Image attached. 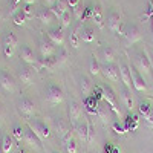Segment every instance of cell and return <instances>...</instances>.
I'll return each instance as SVG.
<instances>
[{
  "instance_id": "cell-1",
  "label": "cell",
  "mask_w": 153,
  "mask_h": 153,
  "mask_svg": "<svg viewBox=\"0 0 153 153\" xmlns=\"http://www.w3.org/2000/svg\"><path fill=\"white\" fill-rule=\"evenodd\" d=\"M101 95H103V101H106V103L109 104L110 110L117 115V118H118V120H123V110L120 109L118 101H117V97H115V94H113L112 89L107 87V86H103V87H101Z\"/></svg>"
},
{
  "instance_id": "cell-2",
  "label": "cell",
  "mask_w": 153,
  "mask_h": 153,
  "mask_svg": "<svg viewBox=\"0 0 153 153\" xmlns=\"http://www.w3.org/2000/svg\"><path fill=\"white\" fill-rule=\"evenodd\" d=\"M63 100H65V94H63L61 87H58L54 83H51L46 89V101L52 106H57V104L63 103Z\"/></svg>"
},
{
  "instance_id": "cell-3",
  "label": "cell",
  "mask_w": 153,
  "mask_h": 153,
  "mask_svg": "<svg viewBox=\"0 0 153 153\" xmlns=\"http://www.w3.org/2000/svg\"><path fill=\"white\" fill-rule=\"evenodd\" d=\"M19 46V40H17V37L12 34V32H6V35L3 37V54L6 58H11L12 55H14L16 52V49Z\"/></svg>"
},
{
  "instance_id": "cell-4",
  "label": "cell",
  "mask_w": 153,
  "mask_h": 153,
  "mask_svg": "<svg viewBox=\"0 0 153 153\" xmlns=\"http://www.w3.org/2000/svg\"><path fill=\"white\" fill-rule=\"evenodd\" d=\"M29 127L32 129V132L40 138V139H48L51 136V130H49V127L46 126V123H43L42 120H29Z\"/></svg>"
},
{
  "instance_id": "cell-5",
  "label": "cell",
  "mask_w": 153,
  "mask_h": 153,
  "mask_svg": "<svg viewBox=\"0 0 153 153\" xmlns=\"http://www.w3.org/2000/svg\"><path fill=\"white\" fill-rule=\"evenodd\" d=\"M54 129L55 132L60 135V139H61V143L63 144H68L69 141H72V136H71V129L68 127V124L63 121V120H54Z\"/></svg>"
},
{
  "instance_id": "cell-6",
  "label": "cell",
  "mask_w": 153,
  "mask_h": 153,
  "mask_svg": "<svg viewBox=\"0 0 153 153\" xmlns=\"http://www.w3.org/2000/svg\"><path fill=\"white\" fill-rule=\"evenodd\" d=\"M17 106H19V110H20V113L23 115L25 120H26V121L32 120L34 112H35V106H34V103H32L29 98H26V97L20 98V101H19Z\"/></svg>"
},
{
  "instance_id": "cell-7",
  "label": "cell",
  "mask_w": 153,
  "mask_h": 153,
  "mask_svg": "<svg viewBox=\"0 0 153 153\" xmlns=\"http://www.w3.org/2000/svg\"><path fill=\"white\" fill-rule=\"evenodd\" d=\"M101 74L104 75V78L112 83H118L120 81V68H117L113 63H104L101 66Z\"/></svg>"
},
{
  "instance_id": "cell-8",
  "label": "cell",
  "mask_w": 153,
  "mask_h": 153,
  "mask_svg": "<svg viewBox=\"0 0 153 153\" xmlns=\"http://www.w3.org/2000/svg\"><path fill=\"white\" fill-rule=\"evenodd\" d=\"M123 37H124L126 46H130V45H135L136 42L141 40V31H139L138 26L132 25V26H127V28H126Z\"/></svg>"
},
{
  "instance_id": "cell-9",
  "label": "cell",
  "mask_w": 153,
  "mask_h": 153,
  "mask_svg": "<svg viewBox=\"0 0 153 153\" xmlns=\"http://www.w3.org/2000/svg\"><path fill=\"white\" fill-rule=\"evenodd\" d=\"M38 51H40L42 58H51L55 55V45L49 40V38H40L38 42Z\"/></svg>"
},
{
  "instance_id": "cell-10",
  "label": "cell",
  "mask_w": 153,
  "mask_h": 153,
  "mask_svg": "<svg viewBox=\"0 0 153 153\" xmlns=\"http://www.w3.org/2000/svg\"><path fill=\"white\" fill-rule=\"evenodd\" d=\"M112 110L109 107V104L106 103V101H100L98 103V109H97V117L98 120H101V123H103L104 126H109L110 121H112Z\"/></svg>"
},
{
  "instance_id": "cell-11",
  "label": "cell",
  "mask_w": 153,
  "mask_h": 153,
  "mask_svg": "<svg viewBox=\"0 0 153 153\" xmlns=\"http://www.w3.org/2000/svg\"><path fill=\"white\" fill-rule=\"evenodd\" d=\"M107 28L115 32V34H124V31L121 29L123 28V22H121V16L118 14V12H115L112 11L110 14H109V19H107Z\"/></svg>"
},
{
  "instance_id": "cell-12",
  "label": "cell",
  "mask_w": 153,
  "mask_h": 153,
  "mask_svg": "<svg viewBox=\"0 0 153 153\" xmlns=\"http://www.w3.org/2000/svg\"><path fill=\"white\" fill-rule=\"evenodd\" d=\"M120 80L124 84V87H127V89L133 87V84H132V69L126 61L120 63Z\"/></svg>"
},
{
  "instance_id": "cell-13",
  "label": "cell",
  "mask_w": 153,
  "mask_h": 153,
  "mask_svg": "<svg viewBox=\"0 0 153 153\" xmlns=\"http://www.w3.org/2000/svg\"><path fill=\"white\" fill-rule=\"evenodd\" d=\"M0 87L8 94L16 92V81L6 71H0Z\"/></svg>"
},
{
  "instance_id": "cell-14",
  "label": "cell",
  "mask_w": 153,
  "mask_h": 153,
  "mask_svg": "<svg viewBox=\"0 0 153 153\" xmlns=\"http://www.w3.org/2000/svg\"><path fill=\"white\" fill-rule=\"evenodd\" d=\"M132 69V84H133V89L136 92H146L147 91V84H146V80L144 76L139 74V71L136 68H130Z\"/></svg>"
},
{
  "instance_id": "cell-15",
  "label": "cell",
  "mask_w": 153,
  "mask_h": 153,
  "mask_svg": "<svg viewBox=\"0 0 153 153\" xmlns=\"http://www.w3.org/2000/svg\"><path fill=\"white\" fill-rule=\"evenodd\" d=\"M48 38H49V40L52 42L54 45L61 46L63 43H65V31H63L61 26L51 28V29L48 31Z\"/></svg>"
},
{
  "instance_id": "cell-16",
  "label": "cell",
  "mask_w": 153,
  "mask_h": 153,
  "mask_svg": "<svg viewBox=\"0 0 153 153\" xmlns=\"http://www.w3.org/2000/svg\"><path fill=\"white\" fill-rule=\"evenodd\" d=\"M17 76L25 86H31L34 81V71L29 66H22L17 72Z\"/></svg>"
},
{
  "instance_id": "cell-17",
  "label": "cell",
  "mask_w": 153,
  "mask_h": 153,
  "mask_svg": "<svg viewBox=\"0 0 153 153\" xmlns=\"http://www.w3.org/2000/svg\"><path fill=\"white\" fill-rule=\"evenodd\" d=\"M20 58H22L23 63H26V65H32V66L38 61L35 58V55H34V51L28 45H23L22 46V49H20Z\"/></svg>"
},
{
  "instance_id": "cell-18",
  "label": "cell",
  "mask_w": 153,
  "mask_h": 153,
  "mask_svg": "<svg viewBox=\"0 0 153 153\" xmlns=\"http://www.w3.org/2000/svg\"><path fill=\"white\" fill-rule=\"evenodd\" d=\"M138 68H139V71H143L146 75H149L150 72H152V60L149 58V54L146 52H141L138 55Z\"/></svg>"
},
{
  "instance_id": "cell-19",
  "label": "cell",
  "mask_w": 153,
  "mask_h": 153,
  "mask_svg": "<svg viewBox=\"0 0 153 153\" xmlns=\"http://www.w3.org/2000/svg\"><path fill=\"white\" fill-rule=\"evenodd\" d=\"M68 112H69V120H71V123H78L80 118H81V115H83V110H81L80 104L76 103L75 100H72L71 103H69Z\"/></svg>"
},
{
  "instance_id": "cell-20",
  "label": "cell",
  "mask_w": 153,
  "mask_h": 153,
  "mask_svg": "<svg viewBox=\"0 0 153 153\" xmlns=\"http://www.w3.org/2000/svg\"><path fill=\"white\" fill-rule=\"evenodd\" d=\"M37 19L40 20L43 25H51V23L55 20V17H54V14H52V11H51L49 8H46V6H43V8L38 9Z\"/></svg>"
},
{
  "instance_id": "cell-21",
  "label": "cell",
  "mask_w": 153,
  "mask_h": 153,
  "mask_svg": "<svg viewBox=\"0 0 153 153\" xmlns=\"http://www.w3.org/2000/svg\"><path fill=\"white\" fill-rule=\"evenodd\" d=\"M51 11H52L54 17L60 20V19H61V16L65 14V12H68V11H69V5H68L66 0H57L55 5H54L52 8H51Z\"/></svg>"
},
{
  "instance_id": "cell-22",
  "label": "cell",
  "mask_w": 153,
  "mask_h": 153,
  "mask_svg": "<svg viewBox=\"0 0 153 153\" xmlns=\"http://www.w3.org/2000/svg\"><path fill=\"white\" fill-rule=\"evenodd\" d=\"M121 101H123L124 107L129 110V112H132V110L135 109V103H133L132 94L129 92V89H127V87H123V89H121Z\"/></svg>"
},
{
  "instance_id": "cell-23",
  "label": "cell",
  "mask_w": 153,
  "mask_h": 153,
  "mask_svg": "<svg viewBox=\"0 0 153 153\" xmlns=\"http://www.w3.org/2000/svg\"><path fill=\"white\" fill-rule=\"evenodd\" d=\"M25 141H26L28 146H31V147H34V149H40V141H42V139L32 132L31 127H28L26 132H25Z\"/></svg>"
},
{
  "instance_id": "cell-24",
  "label": "cell",
  "mask_w": 153,
  "mask_h": 153,
  "mask_svg": "<svg viewBox=\"0 0 153 153\" xmlns=\"http://www.w3.org/2000/svg\"><path fill=\"white\" fill-rule=\"evenodd\" d=\"M80 37H81V42L84 43H92L95 40V31L91 26H83V29L80 31Z\"/></svg>"
},
{
  "instance_id": "cell-25",
  "label": "cell",
  "mask_w": 153,
  "mask_h": 153,
  "mask_svg": "<svg viewBox=\"0 0 153 153\" xmlns=\"http://www.w3.org/2000/svg\"><path fill=\"white\" fill-rule=\"evenodd\" d=\"M115 57H117V52H115L113 48L104 46L103 49H101V58L104 60V63H113Z\"/></svg>"
},
{
  "instance_id": "cell-26",
  "label": "cell",
  "mask_w": 153,
  "mask_h": 153,
  "mask_svg": "<svg viewBox=\"0 0 153 153\" xmlns=\"http://www.w3.org/2000/svg\"><path fill=\"white\" fill-rule=\"evenodd\" d=\"M92 22L97 25V26L103 28V9H101L100 6H94L92 8Z\"/></svg>"
},
{
  "instance_id": "cell-27",
  "label": "cell",
  "mask_w": 153,
  "mask_h": 153,
  "mask_svg": "<svg viewBox=\"0 0 153 153\" xmlns=\"http://www.w3.org/2000/svg\"><path fill=\"white\" fill-rule=\"evenodd\" d=\"M12 146H14V141L9 135H3L2 136V144H0V149H2L3 153H9L12 150Z\"/></svg>"
},
{
  "instance_id": "cell-28",
  "label": "cell",
  "mask_w": 153,
  "mask_h": 153,
  "mask_svg": "<svg viewBox=\"0 0 153 153\" xmlns=\"http://www.w3.org/2000/svg\"><path fill=\"white\" fill-rule=\"evenodd\" d=\"M69 42H71V46L72 48H80V43H81V37H80V31L78 29H72V32L69 34Z\"/></svg>"
},
{
  "instance_id": "cell-29",
  "label": "cell",
  "mask_w": 153,
  "mask_h": 153,
  "mask_svg": "<svg viewBox=\"0 0 153 153\" xmlns=\"http://www.w3.org/2000/svg\"><path fill=\"white\" fill-rule=\"evenodd\" d=\"M80 87H81V92L83 95H89L92 91V83L87 76H81V83H80Z\"/></svg>"
},
{
  "instance_id": "cell-30",
  "label": "cell",
  "mask_w": 153,
  "mask_h": 153,
  "mask_svg": "<svg viewBox=\"0 0 153 153\" xmlns=\"http://www.w3.org/2000/svg\"><path fill=\"white\" fill-rule=\"evenodd\" d=\"M12 19H14V23L19 25V26H20V25H25V23H26V20H28V17L25 16V12L22 11V8H19V9L14 12Z\"/></svg>"
},
{
  "instance_id": "cell-31",
  "label": "cell",
  "mask_w": 153,
  "mask_h": 153,
  "mask_svg": "<svg viewBox=\"0 0 153 153\" xmlns=\"http://www.w3.org/2000/svg\"><path fill=\"white\" fill-rule=\"evenodd\" d=\"M76 135H78L81 143H87V124H78L76 126Z\"/></svg>"
},
{
  "instance_id": "cell-32",
  "label": "cell",
  "mask_w": 153,
  "mask_h": 153,
  "mask_svg": "<svg viewBox=\"0 0 153 153\" xmlns=\"http://www.w3.org/2000/svg\"><path fill=\"white\" fill-rule=\"evenodd\" d=\"M25 132L26 130H25L22 126H14L12 127V136H14V139L19 141V143L22 141V139H25Z\"/></svg>"
},
{
  "instance_id": "cell-33",
  "label": "cell",
  "mask_w": 153,
  "mask_h": 153,
  "mask_svg": "<svg viewBox=\"0 0 153 153\" xmlns=\"http://www.w3.org/2000/svg\"><path fill=\"white\" fill-rule=\"evenodd\" d=\"M58 22H60V25H61L63 29H65V28H71V23H72V14H71V11L65 12Z\"/></svg>"
},
{
  "instance_id": "cell-34",
  "label": "cell",
  "mask_w": 153,
  "mask_h": 153,
  "mask_svg": "<svg viewBox=\"0 0 153 153\" xmlns=\"http://www.w3.org/2000/svg\"><path fill=\"white\" fill-rule=\"evenodd\" d=\"M89 71H91L92 75L101 74V66H100V63H98V60H97L95 57L91 58V63H89Z\"/></svg>"
},
{
  "instance_id": "cell-35",
  "label": "cell",
  "mask_w": 153,
  "mask_h": 153,
  "mask_svg": "<svg viewBox=\"0 0 153 153\" xmlns=\"http://www.w3.org/2000/svg\"><path fill=\"white\" fill-rule=\"evenodd\" d=\"M86 124H87V143H86V144L92 146L94 141H95V132H94V127H92L91 121H87Z\"/></svg>"
},
{
  "instance_id": "cell-36",
  "label": "cell",
  "mask_w": 153,
  "mask_h": 153,
  "mask_svg": "<svg viewBox=\"0 0 153 153\" xmlns=\"http://www.w3.org/2000/svg\"><path fill=\"white\" fill-rule=\"evenodd\" d=\"M139 113H141V115H144V117H147V115H149V112L152 110V106H150V103H149V101H143V103L141 104H139Z\"/></svg>"
},
{
  "instance_id": "cell-37",
  "label": "cell",
  "mask_w": 153,
  "mask_h": 153,
  "mask_svg": "<svg viewBox=\"0 0 153 153\" xmlns=\"http://www.w3.org/2000/svg\"><path fill=\"white\" fill-rule=\"evenodd\" d=\"M22 11L25 12V16L28 17V20L34 17V14H32V6H31V5H26V3H25V6L22 8Z\"/></svg>"
},
{
  "instance_id": "cell-38",
  "label": "cell",
  "mask_w": 153,
  "mask_h": 153,
  "mask_svg": "<svg viewBox=\"0 0 153 153\" xmlns=\"http://www.w3.org/2000/svg\"><path fill=\"white\" fill-rule=\"evenodd\" d=\"M92 8L94 6H87L86 9H84V14H81V22H84V20H87L89 17H92Z\"/></svg>"
},
{
  "instance_id": "cell-39",
  "label": "cell",
  "mask_w": 153,
  "mask_h": 153,
  "mask_svg": "<svg viewBox=\"0 0 153 153\" xmlns=\"http://www.w3.org/2000/svg\"><path fill=\"white\" fill-rule=\"evenodd\" d=\"M66 152H68V153H76V144H75L74 141H69V143L66 144Z\"/></svg>"
},
{
  "instance_id": "cell-40",
  "label": "cell",
  "mask_w": 153,
  "mask_h": 153,
  "mask_svg": "<svg viewBox=\"0 0 153 153\" xmlns=\"http://www.w3.org/2000/svg\"><path fill=\"white\" fill-rule=\"evenodd\" d=\"M144 120H146V123L152 127L153 126V107H152V110L149 112V115H147V117H144Z\"/></svg>"
},
{
  "instance_id": "cell-41",
  "label": "cell",
  "mask_w": 153,
  "mask_h": 153,
  "mask_svg": "<svg viewBox=\"0 0 153 153\" xmlns=\"http://www.w3.org/2000/svg\"><path fill=\"white\" fill-rule=\"evenodd\" d=\"M55 2H57V0H43L45 6H46V8H49V9H51V8H52V6L55 5Z\"/></svg>"
},
{
  "instance_id": "cell-42",
  "label": "cell",
  "mask_w": 153,
  "mask_h": 153,
  "mask_svg": "<svg viewBox=\"0 0 153 153\" xmlns=\"http://www.w3.org/2000/svg\"><path fill=\"white\" fill-rule=\"evenodd\" d=\"M66 2H68L69 8H76V6H78V2H80V0H66Z\"/></svg>"
},
{
  "instance_id": "cell-43",
  "label": "cell",
  "mask_w": 153,
  "mask_h": 153,
  "mask_svg": "<svg viewBox=\"0 0 153 153\" xmlns=\"http://www.w3.org/2000/svg\"><path fill=\"white\" fill-rule=\"evenodd\" d=\"M3 121V107H2V103H0V123Z\"/></svg>"
},
{
  "instance_id": "cell-44",
  "label": "cell",
  "mask_w": 153,
  "mask_h": 153,
  "mask_svg": "<svg viewBox=\"0 0 153 153\" xmlns=\"http://www.w3.org/2000/svg\"><path fill=\"white\" fill-rule=\"evenodd\" d=\"M23 2H25V3H26V5H32V3L35 2V0H23Z\"/></svg>"
},
{
  "instance_id": "cell-45",
  "label": "cell",
  "mask_w": 153,
  "mask_h": 153,
  "mask_svg": "<svg viewBox=\"0 0 153 153\" xmlns=\"http://www.w3.org/2000/svg\"><path fill=\"white\" fill-rule=\"evenodd\" d=\"M51 153H60V152H55V150H54V152H51Z\"/></svg>"
},
{
  "instance_id": "cell-46",
  "label": "cell",
  "mask_w": 153,
  "mask_h": 153,
  "mask_svg": "<svg viewBox=\"0 0 153 153\" xmlns=\"http://www.w3.org/2000/svg\"><path fill=\"white\" fill-rule=\"evenodd\" d=\"M152 71H153V63H152Z\"/></svg>"
},
{
  "instance_id": "cell-47",
  "label": "cell",
  "mask_w": 153,
  "mask_h": 153,
  "mask_svg": "<svg viewBox=\"0 0 153 153\" xmlns=\"http://www.w3.org/2000/svg\"><path fill=\"white\" fill-rule=\"evenodd\" d=\"M0 153H3V152H2V149H0Z\"/></svg>"
}]
</instances>
